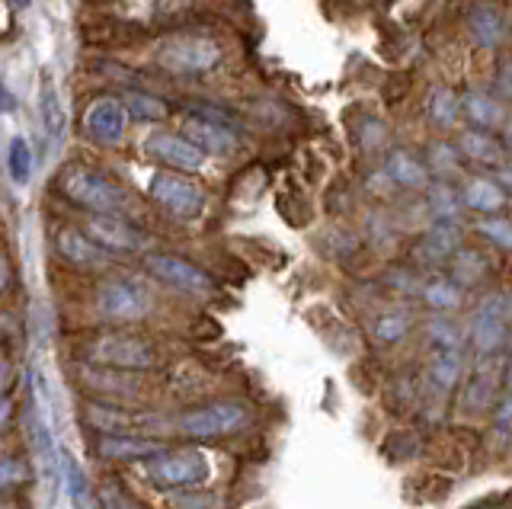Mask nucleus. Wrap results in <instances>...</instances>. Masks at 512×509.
Wrapping results in <instances>:
<instances>
[{
    "label": "nucleus",
    "mask_w": 512,
    "mask_h": 509,
    "mask_svg": "<svg viewBox=\"0 0 512 509\" xmlns=\"http://www.w3.org/2000/svg\"><path fill=\"white\" fill-rule=\"evenodd\" d=\"M58 189L64 199L84 205L87 212H119L125 205L122 186L109 173L87 167V164H68L58 173Z\"/></svg>",
    "instance_id": "nucleus-1"
},
{
    "label": "nucleus",
    "mask_w": 512,
    "mask_h": 509,
    "mask_svg": "<svg viewBox=\"0 0 512 509\" xmlns=\"http://www.w3.org/2000/svg\"><path fill=\"white\" fill-rule=\"evenodd\" d=\"M148 193L154 199L157 209H164L170 218H199L205 209V189L189 177L186 170H157L151 183H148Z\"/></svg>",
    "instance_id": "nucleus-2"
},
{
    "label": "nucleus",
    "mask_w": 512,
    "mask_h": 509,
    "mask_svg": "<svg viewBox=\"0 0 512 509\" xmlns=\"http://www.w3.org/2000/svg\"><path fill=\"white\" fill-rule=\"evenodd\" d=\"M87 359L90 365H103V369H119V372H144L157 362V349L148 340L128 337V333H103L87 343Z\"/></svg>",
    "instance_id": "nucleus-3"
},
{
    "label": "nucleus",
    "mask_w": 512,
    "mask_h": 509,
    "mask_svg": "<svg viewBox=\"0 0 512 509\" xmlns=\"http://www.w3.org/2000/svg\"><path fill=\"white\" fill-rule=\"evenodd\" d=\"M250 423V407L240 401H212L192 407L180 417V429L189 439H224Z\"/></svg>",
    "instance_id": "nucleus-4"
},
{
    "label": "nucleus",
    "mask_w": 512,
    "mask_h": 509,
    "mask_svg": "<svg viewBox=\"0 0 512 509\" xmlns=\"http://www.w3.org/2000/svg\"><path fill=\"white\" fill-rule=\"evenodd\" d=\"M144 465H148V474L151 481L167 487V490H176V487H199L208 481V474H212V465H208V458L196 449H160L154 455L144 458Z\"/></svg>",
    "instance_id": "nucleus-5"
},
{
    "label": "nucleus",
    "mask_w": 512,
    "mask_h": 509,
    "mask_svg": "<svg viewBox=\"0 0 512 509\" xmlns=\"http://www.w3.org/2000/svg\"><path fill=\"white\" fill-rule=\"evenodd\" d=\"M221 61V45L208 36H173L157 49V65L170 74L196 77Z\"/></svg>",
    "instance_id": "nucleus-6"
},
{
    "label": "nucleus",
    "mask_w": 512,
    "mask_h": 509,
    "mask_svg": "<svg viewBox=\"0 0 512 509\" xmlns=\"http://www.w3.org/2000/svg\"><path fill=\"white\" fill-rule=\"evenodd\" d=\"M509 321H512V298L490 295L480 301V308L471 321V343L480 356H496L506 346Z\"/></svg>",
    "instance_id": "nucleus-7"
},
{
    "label": "nucleus",
    "mask_w": 512,
    "mask_h": 509,
    "mask_svg": "<svg viewBox=\"0 0 512 509\" xmlns=\"http://www.w3.org/2000/svg\"><path fill=\"white\" fill-rule=\"evenodd\" d=\"M144 269L160 279L170 289L183 292V295H196V298H205L215 292V279L199 269L196 263H189L183 257H173V253H151L148 260H144Z\"/></svg>",
    "instance_id": "nucleus-8"
},
{
    "label": "nucleus",
    "mask_w": 512,
    "mask_h": 509,
    "mask_svg": "<svg viewBox=\"0 0 512 509\" xmlns=\"http://www.w3.org/2000/svg\"><path fill=\"white\" fill-rule=\"evenodd\" d=\"M96 311L109 317V321H122V324L144 321L151 314V295L135 282L112 279L103 282L100 292H96Z\"/></svg>",
    "instance_id": "nucleus-9"
},
{
    "label": "nucleus",
    "mask_w": 512,
    "mask_h": 509,
    "mask_svg": "<svg viewBox=\"0 0 512 509\" xmlns=\"http://www.w3.org/2000/svg\"><path fill=\"white\" fill-rule=\"evenodd\" d=\"M87 234L112 253H135L144 250V241H148L135 221H128L119 212H93L87 221Z\"/></svg>",
    "instance_id": "nucleus-10"
},
{
    "label": "nucleus",
    "mask_w": 512,
    "mask_h": 509,
    "mask_svg": "<svg viewBox=\"0 0 512 509\" xmlns=\"http://www.w3.org/2000/svg\"><path fill=\"white\" fill-rule=\"evenodd\" d=\"M144 154L151 161L173 167V170H186V173H196L205 161V154L192 145L186 135H173V132H154L144 141Z\"/></svg>",
    "instance_id": "nucleus-11"
},
{
    "label": "nucleus",
    "mask_w": 512,
    "mask_h": 509,
    "mask_svg": "<svg viewBox=\"0 0 512 509\" xmlns=\"http://www.w3.org/2000/svg\"><path fill=\"white\" fill-rule=\"evenodd\" d=\"M183 135L202 154H231L237 148V129H234V125L199 116V113H189V119L183 125Z\"/></svg>",
    "instance_id": "nucleus-12"
},
{
    "label": "nucleus",
    "mask_w": 512,
    "mask_h": 509,
    "mask_svg": "<svg viewBox=\"0 0 512 509\" xmlns=\"http://www.w3.org/2000/svg\"><path fill=\"white\" fill-rule=\"evenodd\" d=\"M125 125H128V113L122 100H112V97H100L93 100L87 116H84V129L93 141H103V145H116L125 135Z\"/></svg>",
    "instance_id": "nucleus-13"
},
{
    "label": "nucleus",
    "mask_w": 512,
    "mask_h": 509,
    "mask_svg": "<svg viewBox=\"0 0 512 509\" xmlns=\"http://www.w3.org/2000/svg\"><path fill=\"white\" fill-rule=\"evenodd\" d=\"M461 241H464V231H461V225H455V218L452 221H436V225H432L420 237V241H416L413 257H416V263H423V266H436V263L452 257V253H458Z\"/></svg>",
    "instance_id": "nucleus-14"
},
{
    "label": "nucleus",
    "mask_w": 512,
    "mask_h": 509,
    "mask_svg": "<svg viewBox=\"0 0 512 509\" xmlns=\"http://www.w3.org/2000/svg\"><path fill=\"white\" fill-rule=\"evenodd\" d=\"M55 247L61 253V260H68L71 266H84V269H103L112 263V250L100 247L90 234H80L74 228H64L55 237Z\"/></svg>",
    "instance_id": "nucleus-15"
},
{
    "label": "nucleus",
    "mask_w": 512,
    "mask_h": 509,
    "mask_svg": "<svg viewBox=\"0 0 512 509\" xmlns=\"http://www.w3.org/2000/svg\"><path fill=\"white\" fill-rule=\"evenodd\" d=\"M160 452V445L154 439H141L135 433H103V439H96V455L112 458V461H132V458H148Z\"/></svg>",
    "instance_id": "nucleus-16"
},
{
    "label": "nucleus",
    "mask_w": 512,
    "mask_h": 509,
    "mask_svg": "<svg viewBox=\"0 0 512 509\" xmlns=\"http://www.w3.org/2000/svg\"><path fill=\"white\" fill-rule=\"evenodd\" d=\"M384 177L391 183L404 186V189H423L429 183V170L416 161L407 151H391L388 161H384Z\"/></svg>",
    "instance_id": "nucleus-17"
},
{
    "label": "nucleus",
    "mask_w": 512,
    "mask_h": 509,
    "mask_svg": "<svg viewBox=\"0 0 512 509\" xmlns=\"http://www.w3.org/2000/svg\"><path fill=\"white\" fill-rule=\"evenodd\" d=\"M461 205H468L480 215H496L506 205V193L496 180H471L461 189Z\"/></svg>",
    "instance_id": "nucleus-18"
},
{
    "label": "nucleus",
    "mask_w": 512,
    "mask_h": 509,
    "mask_svg": "<svg viewBox=\"0 0 512 509\" xmlns=\"http://www.w3.org/2000/svg\"><path fill=\"white\" fill-rule=\"evenodd\" d=\"M87 420L103 429V433H138V429L148 426V420L132 417L122 407H106V404H87Z\"/></svg>",
    "instance_id": "nucleus-19"
},
{
    "label": "nucleus",
    "mask_w": 512,
    "mask_h": 509,
    "mask_svg": "<svg viewBox=\"0 0 512 509\" xmlns=\"http://www.w3.org/2000/svg\"><path fill=\"white\" fill-rule=\"evenodd\" d=\"M468 26H471V36L477 39V45H484V49H496L506 36V23L500 17V10H493L490 4L474 7L468 17Z\"/></svg>",
    "instance_id": "nucleus-20"
},
{
    "label": "nucleus",
    "mask_w": 512,
    "mask_h": 509,
    "mask_svg": "<svg viewBox=\"0 0 512 509\" xmlns=\"http://www.w3.org/2000/svg\"><path fill=\"white\" fill-rule=\"evenodd\" d=\"M458 151L464 157H471L477 164H500L503 161V145L487 132H464L458 138Z\"/></svg>",
    "instance_id": "nucleus-21"
},
{
    "label": "nucleus",
    "mask_w": 512,
    "mask_h": 509,
    "mask_svg": "<svg viewBox=\"0 0 512 509\" xmlns=\"http://www.w3.org/2000/svg\"><path fill=\"white\" fill-rule=\"evenodd\" d=\"M464 372V359H461V349H439L436 356L429 362V378L432 385L442 388V391H452L458 385V378Z\"/></svg>",
    "instance_id": "nucleus-22"
},
{
    "label": "nucleus",
    "mask_w": 512,
    "mask_h": 509,
    "mask_svg": "<svg viewBox=\"0 0 512 509\" xmlns=\"http://www.w3.org/2000/svg\"><path fill=\"white\" fill-rule=\"evenodd\" d=\"M461 109L477 129H493V125L503 122V106L496 103L490 93H468V97L461 100Z\"/></svg>",
    "instance_id": "nucleus-23"
},
{
    "label": "nucleus",
    "mask_w": 512,
    "mask_h": 509,
    "mask_svg": "<svg viewBox=\"0 0 512 509\" xmlns=\"http://www.w3.org/2000/svg\"><path fill=\"white\" fill-rule=\"evenodd\" d=\"M122 106L125 113L132 119H141V122H160L170 116V106L160 100V97H151V93H141V90H128L122 93Z\"/></svg>",
    "instance_id": "nucleus-24"
},
{
    "label": "nucleus",
    "mask_w": 512,
    "mask_h": 509,
    "mask_svg": "<svg viewBox=\"0 0 512 509\" xmlns=\"http://www.w3.org/2000/svg\"><path fill=\"white\" fill-rule=\"evenodd\" d=\"M423 301L439 314L455 311L461 305V289L452 279H432V282L423 285Z\"/></svg>",
    "instance_id": "nucleus-25"
},
{
    "label": "nucleus",
    "mask_w": 512,
    "mask_h": 509,
    "mask_svg": "<svg viewBox=\"0 0 512 509\" xmlns=\"http://www.w3.org/2000/svg\"><path fill=\"white\" fill-rule=\"evenodd\" d=\"M58 465H61V474H64V484H68V497H71V503L87 506V503H90V484H87L84 468L77 465V458L68 455V452H61V455H58Z\"/></svg>",
    "instance_id": "nucleus-26"
},
{
    "label": "nucleus",
    "mask_w": 512,
    "mask_h": 509,
    "mask_svg": "<svg viewBox=\"0 0 512 509\" xmlns=\"http://www.w3.org/2000/svg\"><path fill=\"white\" fill-rule=\"evenodd\" d=\"M429 119L436 122V125H452L461 113V97L455 90H448V87H436L429 93Z\"/></svg>",
    "instance_id": "nucleus-27"
},
{
    "label": "nucleus",
    "mask_w": 512,
    "mask_h": 509,
    "mask_svg": "<svg viewBox=\"0 0 512 509\" xmlns=\"http://www.w3.org/2000/svg\"><path fill=\"white\" fill-rule=\"evenodd\" d=\"M410 333V314L404 311H388V314H381L375 327H372V337L384 346H394L400 343Z\"/></svg>",
    "instance_id": "nucleus-28"
},
{
    "label": "nucleus",
    "mask_w": 512,
    "mask_h": 509,
    "mask_svg": "<svg viewBox=\"0 0 512 509\" xmlns=\"http://www.w3.org/2000/svg\"><path fill=\"white\" fill-rule=\"evenodd\" d=\"M429 212L436 221H452L461 212V193L448 183H436L429 189Z\"/></svg>",
    "instance_id": "nucleus-29"
},
{
    "label": "nucleus",
    "mask_w": 512,
    "mask_h": 509,
    "mask_svg": "<svg viewBox=\"0 0 512 509\" xmlns=\"http://www.w3.org/2000/svg\"><path fill=\"white\" fill-rule=\"evenodd\" d=\"M42 119H45V132L52 138H61L64 109H61V100H58V90L52 84V77H42Z\"/></svg>",
    "instance_id": "nucleus-30"
},
{
    "label": "nucleus",
    "mask_w": 512,
    "mask_h": 509,
    "mask_svg": "<svg viewBox=\"0 0 512 509\" xmlns=\"http://www.w3.org/2000/svg\"><path fill=\"white\" fill-rule=\"evenodd\" d=\"M493 388H496V375H490L487 365H477L471 385H468V391H464V404H468L471 410H487Z\"/></svg>",
    "instance_id": "nucleus-31"
},
{
    "label": "nucleus",
    "mask_w": 512,
    "mask_h": 509,
    "mask_svg": "<svg viewBox=\"0 0 512 509\" xmlns=\"http://www.w3.org/2000/svg\"><path fill=\"white\" fill-rule=\"evenodd\" d=\"M7 167H10L13 183H20V186L29 183V177H32V151H29V141H26V138H13V141H10Z\"/></svg>",
    "instance_id": "nucleus-32"
},
{
    "label": "nucleus",
    "mask_w": 512,
    "mask_h": 509,
    "mask_svg": "<svg viewBox=\"0 0 512 509\" xmlns=\"http://www.w3.org/2000/svg\"><path fill=\"white\" fill-rule=\"evenodd\" d=\"M426 337L439 349H461V343H464V333L448 321V317H432L426 324Z\"/></svg>",
    "instance_id": "nucleus-33"
},
{
    "label": "nucleus",
    "mask_w": 512,
    "mask_h": 509,
    "mask_svg": "<svg viewBox=\"0 0 512 509\" xmlns=\"http://www.w3.org/2000/svg\"><path fill=\"white\" fill-rule=\"evenodd\" d=\"M29 481V465L23 458H0V493L23 487Z\"/></svg>",
    "instance_id": "nucleus-34"
},
{
    "label": "nucleus",
    "mask_w": 512,
    "mask_h": 509,
    "mask_svg": "<svg viewBox=\"0 0 512 509\" xmlns=\"http://www.w3.org/2000/svg\"><path fill=\"white\" fill-rule=\"evenodd\" d=\"M477 231L487 237V241H493L496 247H503V250H512V221L506 218H484L477 225Z\"/></svg>",
    "instance_id": "nucleus-35"
},
{
    "label": "nucleus",
    "mask_w": 512,
    "mask_h": 509,
    "mask_svg": "<svg viewBox=\"0 0 512 509\" xmlns=\"http://www.w3.org/2000/svg\"><path fill=\"white\" fill-rule=\"evenodd\" d=\"M458 279L464 282V285H474L480 276H484V269H487V260L480 257V253H458Z\"/></svg>",
    "instance_id": "nucleus-36"
},
{
    "label": "nucleus",
    "mask_w": 512,
    "mask_h": 509,
    "mask_svg": "<svg viewBox=\"0 0 512 509\" xmlns=\"http://www.w3.org/2000/svg\"><path fill=\"white\" fill-rule=\"evenodd\" d=\"M100 500H103L106 506H135V500H132V497H125V487L112 484V481H106V484H103Z\"/></svg>",
    "instance_id": "nucleus-37"
},
{
    "label": "nucleus",
    "mask_w": 512,
    "mask_h": 509,
    "mask_svg": "<svg viewBox=\"0 0 512 509\" xmlns=\"http://www.w3.org/2000/svg\"><path fill=\"white\" fill-rule=\"evenodd\" d=\"M16 113V97H13V90L0 81V116H10Z\"/></svg>",
    "instance_id": "nucleus-38"
},
{
    "label": "nucleus",
    "mask_w": 512,
    "mask_h": 509,
    "mask_svg": "<svg viewBox=\"0 0 512 509\" xmlns=\"http://www.w3.org/2000/svg\"><path fill=\"white\" fill-rule=\"evenodd\" d=\"M500 90L512 100V61H503V68H500Z\"/></svg>",
    "instance_id": "nucleus-39"
},
{
    "label": "nucleus",
    "mask_w": 512,
    "mask_h": 509,
    "mask_svg": "<svg viewBox=\"0 0 512 509\" xmlns=\"http://www.w3.org/2000/svg\"><path fill=\"white\" fill-rule=\"evenodd\" d=\"M7 282H10V263H7V257H4V253H0V295H4Z\"/></svg>",
    "instance_id": "nucleus-40"
},
{
    "label": "nucleus",
    "mask_w": 512,
    "mask_h": 509,
    "mask_svg": "<svg viewBox=\"0 0 512 509\" xmlns=\"http://www.w3.org/2000/svg\"><path fill=\"white\" fill-rule=\"evenodd\" d=\"M13 417V404L10 401H0V429H4Z\"/></svg>",
    "instance_id": "nucleus-41"
},
{
    "label": "nucleus",
    "mask_w": 512,
    "mask_h": 509,
    "mask_svg": "<svg viewBox=\"0 0 512 509\" xmlns=\"http://www.w3.org/2000/svg\"><path fill=\"white\" fill-rule=\"evenodd\" d=\"M500 145L512 151V119H506V125H503V141H500Z\"/></svg>",
    "instance_id": "nucleus-42"
},
{
    "label": "nucleus",
    "mask_w": 512,
    "mask_h": 509,
    "mask_svg": "<svg viewBox=\"0 0 512 509\" xmlns=\"http://www.w3.org/2000/svg\"><path fill=\"white\" fill-rule=\"evenodd\" d=\"M176 503H180V506H215V500H196V497H192V500H176Z\"/></svg>",
    "instance_id": "nucleus-43"
},
{
    "label": "nucleus",
    "mask_w": 512,
    "mask_h": 509,
    "mask_svg": "<svg viewBox=\"0 0 512 509\" xmlns=\"http://www.w3.org/2000/svg\"><path fill=\"white\" fill-rule=\"evenodd\" d=\"M4 385H7V369H4V362H0V391H4Z\"/></svg>",
    "instance_id": "nucleus-44"
},
{
    "label": "nucleus",
    "mask_w": 512,
    "mask_h": 509,
    "mask_svg": "<svg viewBox=\"0 0 512 509\" xmlns=\"http://www.w3.org/2000/svg\"><path fill=\"white\" fill-rule=\"evenodd\" d=\"M16 7H29V0H13Z\"/></svg>",
    "instance_id": "nucleus-45"
},
{
    "label": "nucleus",
    "mask_w": 512,
    "mask_h": 509,
    "mask_svg": "<svg viewBox=\"0 0 512 509\" xmlns=\"http://www.w3.org/2000/svg\"><path fill=\"white\" fill-rule=\"evenodd\" d=\"M509 391H512V369H509Z\"/></svg>",
    "instance_id": "nucleus-46"
}]
</instances>
